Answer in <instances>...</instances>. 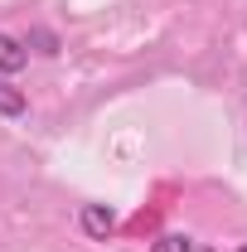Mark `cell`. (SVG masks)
<instances>
[{
    "label": "cell",
    "instance_id": "1",
    "mask_svg": "<svg viewBox=\"0 0 247 252\" xmlns=\"http://www.w3.org/2000/svg\"><path fill=\"white\" fill-rule=\"evenodd\" d=\"M78 228H83V238L107 243V238L117 233V209H112V204H83V209H78Z\"/></svg>",
    "mask_w": 247,
    "mask_h": 252
},
{
    "label": "cell",
    "instance_id": "2",
    "mask_svg": "<svg viewBox=\"0 0 247 252\" xmlns=\"http://www.w3.org/2000/svg\"><path fill=\"white\" fill-rule=\"evenodd\" d=\"M25 63H30V49H25V39H15V34H0V78L20 73Z\"/></svg>",
    "mask_w": 247,
    "mask_h": 252
},
{
    "label": "cell",
    "instance_id": "3",
    "mask_svg": "<svg viewBox=\"0 0 247 252\" xmlns=\"http://www.w3.org/2000/svg\"><path fill=\"white\" fill-rule=\"evenodd\" d=\"M25 107H30L25 93H20V88H10V83L0 78V117H25Z\"/></svg>",
    "mask_w": 247,
    "mask_h": 252
},
{
    "label": "cell",
    "instance_id": "4",
    "mask_svg": "<svg viewBox=\"0 0 247 252\" xmlns=\"http://www.w3.org/2000/svg\"><path fill=\"white\" fill-rule=\"evenodd\" d=\"M151 252H194V238L189 233H160L151 243Z\"/></svg>",
    "mask_w": 247,
    "mask_h": 252
},
{
    "label": "cell",
    "instance_id": "5",
    "mask_svg": "<svg viewBox=\"0 0 247 252\" xmlns=\"http://www.w3.org/2000/svg\"><path fill=\"white\" fill-rule=\"evenodd\" d=\"M25 49H34V54H59V34L54 30H30V39H25Z\"/></svg>",
    "mask_w": 247,
    "mask_h": 252
},
{
    "label": "cell",
    "instance_id": "6",
    "mask_svg": "<svg viewBox=\"0 0 247 252\" xmlns=\"http://www.w3.org/2000/svg\"><path fill=\"white\" fill-rule=\"evenodd\" d=\"M233 252H247V243H238V248H233Z\"/></svg>",
    "mask_w": 247,
    "mask_h": 252
}]
</instances>
